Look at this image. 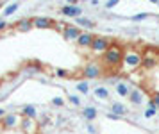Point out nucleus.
<instances>
[{
	"label": "nucleus",
	"mask_w": 159,
	"mask_h": 134,
	"mask_svg": "<svg viewBox=\"0 0 159 134\" xmlns=\"http://www.w3.org/2000/svg\"><path fill=\"white\" fill-rule=\"evenodd\" d=\"M123 52H125V49H122L118 43H113L107 49V52L102 56V64L107 66V68H118V66H122Z\"/></svg>",
	"instance_id": "nucleus-1"
},
{
	"label": "nucleus",
	"mask_w": 159,
	"mask_h": 134,
	"mask_svg": "<svg viewBox=\"0 0 159 134\" xmlns=\"http://www.w3.org/2000/svg\"><path fill=\"white\" fill-rule=\"evenodd\" d=\"M143 63V54L138 52L136 49H125L123 52V61H122V66L125 68L127 72H136Z\"/></svg>",
	"instance_id": "nucleus-2"
},
{
	"label": "nucleus",
	"mask_w": 159,
	"mask_h": 134,
	"mask_svg": "<svg viewBox=\"0 0 159 134\" xmlns=\"http://www.w3.org/2000/svg\"><path fill=\"white\" fill-rule=\"evenodd\" d=\"M23 116L20 113H7L2 120H0V127L4 131H13V129H18L22 125Z\"/></svg>",
	"instance_id": "nucleus-3"
},
{
	"label": "nucleus",
	"mask_w": 159,
	"mask_h": 134,
	"mask_svg": "<svg viewBox=\"0 0 159 134\" xmlns=\"http://www.w3.org/2000/svg\"><path fill=\"white\" fill-rule=\"evenodd\" d=\"M111 45H113V39H111V38H106V36H95L93 45H91V49H89V50H91L93 54L104 56Z\"/></svg>",
	"instance_id": "nucleus-4"
},
{
	"label": "nucleus",
	"mask_w": 159,
	"mask_h": 134,
	"mask_svg": "<svg viewBox=\"0 0 159 134\" xmlns=\"http://www.w3.org/2000/svg\"><path fill=\"white\" fill-rule=\"evenodd\" d=\"M82 75L84 79H98L104 75V64L97 63V61H91L88 63L84 68H82Z\"/></svg>",
	"instance_id": "nucleus-5"
},
{
	"label": "nucleus",
	"mask_w": 159,
	"mask_h": 134,
	"mask_svg": "<svg viewBox=\"0 0 159 134\" xmlns=\"http://www.w3.org/2000/svg\"><path fill=\"white\" fill-rule=\"evenodd\" d=\"M157 56L152 52V50H147L143 54V63H141V68L143 70H152V68H156L157 66Z\"/></svg>",
	"instance_id": "nucleus-6"
},
{
	"label": "nucleus",
	"mask_w": 159,
	"mask_h": 134,
	"mask_svg": "<svg viewBox=\"0 0 159 134\" xmlns=\"http://www.w3.org/2000/svg\"><path fill=\"white\" fill-rule=\"evenodd\" d=\"M61 14L63 16H66V18H79V16H82V9H80L79 6H72V4H65V6L61 7Z\"/></svg>",
	"instance_id": "nucleus-7"
},
{
	"label": "nucleus",
	"mask_w": 159,
	"mask_h": 134,
	"mask_svg": "<svg viewBox=\"0 0 159 134\" xmlns=\"http://www.w3.org/2000/svg\"><path fill=\"white\" fill-rule=\"evenodd\" d=\"M93 39H95V36L91 34L89 30H82L75 43H77V47H80V49H91V45H93Z\"/></svg>",
	"instance_id": "nucleus-8"
},
{
	"label": "nucleus",
	"mask_w": 159,
	"mask_h": 134,
	"mask_svg": "<svg viewBox=\"0 0 159 134\" xmlns=\"http://www.w3.org/2000/svg\"><path fill=\"white\" fill-rule=\"evenodd\" d=\"M80 30L77 25H65V29H63V38L65 39H68V41H77V38L80 36Z\"/></svg>",
	"instance_id": "nucleus-9"
},
{
	"label": "nucleus",
	"mask_w": 159,
	"mask_h": 134,
	"mask_svg": "<svg viewBox=\"0 0 159 134\" xmlns=\"http://www.w3.org/2000/svg\"><path fill=\"white\" fill-rule=\"evenodd\" d=\"M20 129L23 131V134H36L38 129H39V125H36V122L30 120V118H23Z\"/></svg>",
	"instance_id": "nucleus-10"
},
{
	"label": "nucleus",
	"mask_w": 159,
	"mask_h": 134,
	"mask_svg": "<svg viewBox=\"0 0 159 134\" xmlns=\"http://www.w3.org/2000/svg\"><path fill=\"white\" fill-rule=\"evenodd\" d=\"M143 100H145V93H143V90H139V88H134V90L130 91V95H129V102L132 104V106H141V104H143Z\"/></svg>",
	"instance_id": "nucleus-11"
},
{
	"label": "nucleus",
	"mask_w": 159,
	"mask_h": 134,
	"mask_svg": "<svg viewBox=\"0 0 159 134\" xmlns=\"http://www.w3.org/2000/svg\"><path fill=\"white\" fill-rule=\"evenodd\" d=\"M32 23H34V29H50L54 27V21L47 16H36L32 18Z\"/></svg>",
	"instance_id": "nucleus-12"
},
{
	"label": "nucleus",
	"mask_w": 159,
	"mask_h": 134,
	"mask_svg": "<svg viewBox=\"0 0 159 134\" xmlns=\"http://www.w3.org/2000/svg\"><path fill=\"white\" fill-rule=\"evenodd\" d=\"M32 29H34L32 18H23V20H20L18 23H16L15 30L16 32H29V30H32Z\"/></svg>",
	"instance_id": "nucleus-13"
},
{
	"label": "nucleus",
	"mask_w": 159,
	"mask_h": 134,
	"mask_svg": "<svg viewBox=\"0 0 159 134\" xmlns=\"http://www.w3.org/2000/svg\"><path fill=\"white\" fill-rule=\"evenodd\" d=\"M20 114H22L23 118H30V120H36L38 118V111H36V107L32 106V104H25V106L22 107Z\"/></svg>",
	"instance_id": "nucleus-14"
},
{
	"label": "nucleus",
	"mask_w": 159,
	"mask_h": 134,
	"mask_svg": "<svg viewBox=\"0 0 159 134\" xmlns=\"http://www.w3.org/2000/svg\"><path fill=\"white\" fill-rule=\"evenodd\" d=\"M115 90H116V93H118L120 97H127V99H129L130 91H132V88L129 86V82H125V81H122V82H116Z\"/></svg>",
	"instance_id": "nucleus-15"
},
{
	"label": "nucleus",
	"mask_w": 159,
	"mask_h": 134,
	"mask_svg": "<svg viewBox=\"0 0 159 134\" xmlns=\"http://www.w3.org/2000/svg\"><path fill=\"white\" fill-rule=\"evenodd\" d=\"M111 113L118 114V116H125V114L129 113V109H127V106L122 104V102H113V104H111Z\"/></svg>",
	"instance_id": "nucleus-16"
},
{
	"label": "nucleus",
	"mask_w": 159,
	"mask_h": 134,
	"mask_svg": "<svg viewBox=\"0 0 159 134\" xmlns=\"http://www.w3.org/2000/svg\"><path fill=\"white\" fill-rule=\"evenodd\" d=\"M82 116H84V120L93 122L95 118L98 116V111H97L93 106H86V107H84V111H82Z\"/></svg>",
	"instance_id": "nucleus-17"
},
{
	"label": "nucleus",
	"mask_w": 159,
	"mask_h": 134,
	"mask_svg": "<svg viewBox=\"0 0 159 134\" xmlns=\"http://www.w3.org/2000/svg\"><path fill=\"white\" fill-rule=\"evenodd\" d=\"M93 93H95V97L100 99V100H107L109 99V90L106 88V86H97Z\"/></svg>",
	"instance_id": "nucleus-18"
},
{
	"label": "nucleus",
	"mask_w": 159,
	"mask_h": 134,
	"mask_svg": "<svg viewBox=\"0 0 159 134\" xmlns=\"http://www.w3.org/2000/svg\"><path fill=\"white\" fill-rule=\"evenodd\" d=\"M18 7H20V4H18V2L7 4V6L4 7V16H11V14H15L16 11H18Z\"/></svg>",
	"instance_id": "nucleus-19"
},
{
	"label": "nucleus",
	"mask_w": 159,
	"mask_h": 134,
	"mask_svg": "<svg viewBox=\"0 0 159 134\" xmlns=\"http://www.w3.org/2000/svg\"><path fill=\"white\" fill-rule=\"evenodd\" d=\"M75 21L79 23L80 27H84L86 30H89V29H93L95 27V23L91 20H88V18H82V16H79V18H75Z\"/></svg>",
	"instance_id": "nucleus-20"
},
{
	"label": "nucleus",
	"mask_w": 159,
	"mask_h": 134,
	"mask_svg": "<svg viewBox=\"0 0 159 134\" xmlns=\"http://www.w3.org/2000/svg\"><path fill=\"white\" fill-rule=\"evenodd\" d=\"M25 72H27V73H38V72H41V66H39L38 61H34V63H30V64L25 66Z\"/></svg>",
	"instance_id": "nucleus-21"
},
{
	"label": "nucleus",
	"mask_w": 159,
	"mask_h": 134,
	"mask_svg": "<svg viewBox=\"0 0 159 134\" xmlns=\"http://www.w3.org/2000/svg\"><path fill=\"white\" fill-rule=\"evenodd\" d=\"M77 90H79L80 93H84V95H86V93L89 91V82H86V81H80V82H77Z\"/></svg>",
	"instance_id": "nucleus-22"
},
{
	"label": "nucleus",
	"mask_w": 159,
	"mask_h": 134,
	"mask_svg": "<svg viewBox=\"0 0 159 134\" xmlns=\"http://www.w3.org/2000/svg\"><path fill=\"white\" fill-rule=\"evenodd\" d=\"M52 106H56V107H63V106H65V100L61 99V97H54V99H52Z\"/></svg>",
	"instance_id": "nucleus-23"
},
{
	"label": "nucleus",
	"mask_w": 159,
	"mask_h": 134,
	"mask_svg": "<svg viewBox=\"0 0 159 134\" xmlns=\"http://www.w3.org/2000/svg\"><path fill=\"white\" fill-rule=\"evenodd\" d=\"M148 16H150L148 13H139V14H134L130 20H132V21H139V20H145V18H148Z\"/></svg>",
	"instance_id": "nucleus-24"
},
{
	"label": "nucleus",
	"mask_w": 159,
	"mask_h": 134,
	"mask_svg": "<svg viewBox=\"0 0 159 134\" xmlns=\"http://www.w3.org/2000/svg\"><path fill=\"white\" fill-rule=\"evenodd\" d=\"M70 104L75 106V107H79L80 106V99L77 97V95H70Z\"/></svg>",
	"instance_id": "nucleus-25"
},
{
	"label": "nucleus",
	"mask_w": 159,
	"mask_h": 134,
	"mask_svg": "<svg viewBox=\"0 0 159 134\" xmlns=\"http://www.w3.org/2000/svg\"><path fill=\"white\" fill-rule=\"evenodd\" d=\"M118 2H120V0H107V2H106V7H107V9H113L115 6H118Z\"/></svg>",
	"instance_id": "nucleus-26"
},
{
	"label": "nucleus",
	"mask_w": 159,
	"mask_h": 134,
	"mask_svg": "<svg viewBox=\"0 0 159 134\" xmlns=\"http://www.w3.org/2000/svg\"><path fill=\"white\" fill-rule=\"evenodd\" d=\"M56 75H57V77H66L68 72H66L65 68H57V70H56Z\"/></svg>",
	"instance_id": "nucleus-27"
},
{
	"label": "nucleus",
	"mask_w": 159,
	"mask_h": 134,
	"mask_svg": "<svg viewBox=\"0 0 159 134\" xmlns=\"http://www.w3.org/2000/svg\"><path fill=\"white\" fill-rule=\"evenodd\" d=\"M152 100H154V104H156V106H157V109H159V91L152 93Z\"/></svg>",
	"instance_id": "nucleus-28"
},
{
	"label": "nucleus",
	"mask_w": 159,
	"mask_h": 134,
	"mask_svg": "<svg viewBox=\"0 0 159 134\" xmlns=\"http://www.w3.org/2000/svg\"><path fill=\"white\" fill-rule=\"evenodd\" d=\"M7 25H9V23L6 20H0V32H4V30L7 29Z\"/></svg>",
	"instance_id": "nucleus-29"
},
{
	"label": "nucleus",
	"mask_w": 159,
	"mask_h": 134,
	"mask_svg": "<svg viewBox=\"0 0 159 134\" xmlns=\"http://www.w3.org/2000/svg\"><path fill=\"white\" fill-rule=\"evenodd\" d=\"M106 116H107L109 120H120V118H122V116H118V114H115V113H107Z\"/></svg>",
	"instance_id": "nucleus-30"
},
{
	"label": "nucleus",
	"mask_w": 159,
	"mask_h": 134,
	"mask_svg": "<svg viewBox=\"0 0 159 134\" xmlns=\"http://www.w3.org/2000/svg\"><path fill=\"white\" fill-rule=\"evenodd\" d=\"M88 132H91V134H95V132H97V129H95L93 125H88Z\"/></svg>",
	"instance_id": "nucleus-31"
},
{
	"label": "nucleus",
	"mask_w": 159,
	"mask_h": 134,
	"mask_svg": "<svg viewBox=\"0 0 159 134\" xmlns=\"http://www.w3.org/2000/svg\"><path fill=\"white\" fill-rule=\"evenodd\" d=\"M66 4H72V6H77V2H79V0H65Z\"/></svg>",
	"instance_id": "nucleus-32"
},
{
	"label": "nucleus",
	"mask_w": 159,
	"mask_h": 134,
	"mask_svg": "<svg viewBox=\"0 0 159 134\" xmlns=\"http://www.w3.org/2000/svg\"><path fill=\"white\" fill-rule=\"evenodd\" d=\"M6 114H7V113H6V109H2V107H0V118H4Z\"/></svg>",
	"instance_id": "nucleus-33"
},
{
	"label": "nucleus",
	"mask_w": 159,
	"mask_h": 134,
	"mask_svg": "<svg viewBox=\"0 0 159 134\" xmlns=\"http://www.w3.org/2000/svg\"><path fill=\"white\" fill-rule=\"evenodd\" d=\"M89 2H91L93 6H98V0H89Z\"/></svg>",
	"instance_id": "nucleus-34"
},
{
	"label": "nucleus",
	"mask_w": 159,
	"mask_h": 134,
	"mask_svg": "<svg viewBox=\"0 0 159 134\" xmlns=\"http://www.w3.org/2000/svg\"><path fill=\"white\" fill-rule=\"evenodd\" d=\"M148 2H150V4H157L159 6V0H148Z\"/></svg>",
	"instance_id": "nucleus-35"
},
{
	"label": "nucleus",
	"mask_w": 159,
	"mask_h": 134,
	"mask_svg": "<svg viewBox=\"0 0 159 134\" xmlns=\"http://www.w3.org/2000/svg\"><path fill=\"white\" fill-rule=\"evenodd\" d=\"M0 7H2V6H0Z\"/></svg>",
	"instance_id": "nucleus-36"
}]
</instances>
